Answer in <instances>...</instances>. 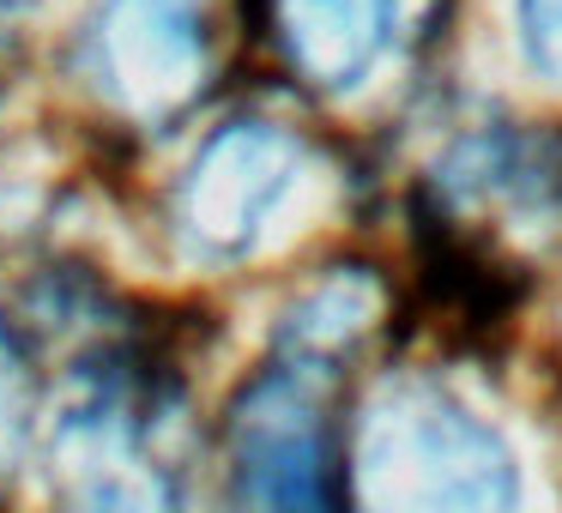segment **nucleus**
I'll list each match as a JSON object with an SVG mask.
<instances>
[{
    "label": "nucleus",
    "instance_id": "f257e3e1",
    "mask_svg": "<svg viewBox=\"0 0 562 513\" xmlns=\"http://www.w3.org/2000/svg\"><path fill=\"white\" fill-rule=\"evenodd\" d=\"M351 513H520V471L465 399L400 380L357 429Z\"/></svg>",
    "mask_w": 562,
    "mask_h": 513
},
{
    "label": "nucleus",
    "instance_id": "f03ea898",
    "mask_svg": "<svg viewBox=\"0 0 562 513\" xmlns=\"http://www.w3.org/2000/svg\"><path fill=\"white\" fill-rule=\"evenodd\" d=\"M170 380L146 351H98L55 417L49 471L61 513H182V471L164 453Z\"/></svg>",
    "mask_w": 562,
    "mask_h": 513
},
{
    "label": "nucleus",
    "instance_id": "7ed1b4c3",
    "mask_svg": "<svg viewBox=\"0 0 562 513\" xmlns=\"http://www.w3.org/2000/svg\"><path fill=\"white\" fill-rule=\"evenodd\" d=\"M339 363L272 351L224 423L236 513H351V447L333 417Z\"/></svg>",
    "mask_w": 562,
    "mask_h": 513
},
{
    "label": "nucleus",
    "instance_id": "20e7f679",
    "mask_svg": "<svg viewBox=\"0 0 562 513\" xmlns=\"http://www.w3.org/2000/svg\"><path fill=\"white\" fill-rule=\"evenodd\" d=\"M308 182V151L279 122H231L194 151L170 194V230L194 260L231 266L267 248Z\"/></svg>",
    "mask_w": 562,
    "mask_h": 513
},
{
    "label": "nucleus",
    "instance_id": "39448f33",
    "mask_svg": "<svg viewBox=\"0 0 562 513\" xmlns=\"http://www.w3.org/2000/svg\"><path fill=\"white\" fill-rule=\"evenodd\" d=\"M79 61L122 122H176L212 79V0H103Z\"/></svg>",
    "mask_w": 562,
    "mask_h": 513
},
{
    "label": "nucleus",
    "instance_id": "423d86ee",
    "mask_svg": "<svg viewBox=\"0 0 562 513\" xmlns=\"http://www.w3.org/2000/svg\"><path fill=\"white\" fill-rule=\"evenodd\" d=\"M429 218L472 242H496L508 230H557L562 224V134L550 127H490L472 134L436 163L429 175Z\"/></svg>",
    "mask_w": 562,
    "mask_h": 513
},
{
    "label": "nucleus",
    "instance_id": "0eeeda50",
    "mask_svg": "<svg viewBox=\"0 0 562 513\" xmlns=\"http://www.w3.org/2000/svg\"><path fill=\"white\" fill-rule=\"evenodd\" d=\"M424 19V0H260V31L315 91H357Z\"/></svg>",
    "mask_w": 562,
    "mask_h": 513
},
{
    "label": "nucleus",
    "instance_id": "6e6552de",
    "mask_svg": "<svg viewBox=\"0 0 562 513\" xmlns=\"http://www.w3.org/2000/svg\"><path fill=\"white\" fill-rule=\"evenodd\" d=\"M19 423H25V363H19L13 327H7V315H0V459L13 453Z\"/></svg>",
    "mask_w": 562,
    "mask_h": 513
},
{
    "label": "nucleus",
    "instance_id": "1a4fd4ad",
    "mask_svg": "<svg viewBox=\"0 0 562 513\" xmlns=\"http://www.w3.org/2000/svg\"><path fill=\"white\" fill-rule=\"evenodd\" d=\"M520 31L532 61L550 79H562V0H520Z\"/></svg>",
    "mask_w": 562,
    "mask_h": 513
}]
</instances>
